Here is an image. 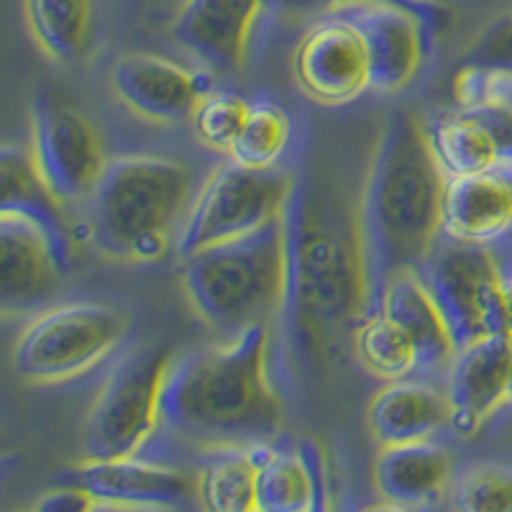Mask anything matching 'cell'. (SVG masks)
<instances>
[{
	"mask_svg": "<svg viewBox=\"0 0 512 512\" xmlns=\"http://www.w3.org/2000/svg\"><path fill=\"white\" fill-rule=\"evenodd\" d=\"M446 180L425 123L405 111L392 113L374 146L356 216L369 315L379 310L387 282L400 272H418L441 239Z\"/></svg>",
	"mask_w": 512,
	"mask_h": 512,
	"instance_id": "cell-1",
	"label": "cell"
},
{
	"mask_svg": "<svg viewBox=\"0 0 512 512\" xmlns=\"http://www.w3.org/2000/svg\"><path fill=\"white\" fill-rule=\"evenodd\" d=\"M269 326H254L213 349L172 356L162 384L159 428L210 446L269 443L282 402L269 382Z\"/></svg>",
	"mask_w": 512,
	"mask_h": 512,
	"instance_id": "cell-2",
	"label": "cell"
},
{
	"mask_svg": "<svg viewBox=\"0 0 512 512\" xmlns=\"http://www.w3.org/2000/svg\"><path fill=\"white\" fill-rule=\"evenodd\" d=\"M285 318L305 351L338 333H356L369 315V290L359 228L308 180L295 182L285 208Z\"/></svg>",
	"mask_w": 512,
	"mask_h": 512,
	"instance_id": "cell-3",
	"label": "cell"
},
{
	"mask_svg": "<svg viewBox=\"0 0 512 512\" xmlns=\"http://www.w3.org/2000/svg\"><path fill=\"white\" fill-rule=\"evenodd\" d=\"M195 195V177L177 159H111L90 195L95 246L123 262H159L180 239Z\"/></svg>",
	"mask_w": 512,
	"mask_h": 512,
	"instance_id": "cell-4",
	"label": "cell"
},
{
	"mask_svg": "<svg viewBox=\"0 0 512 512\" xmlns=\"http://www.w3.org/2000/svg\"><path fill=\"white\" fill-rule=\"evenodd\" d=\"M182 287L200 320L226 341L269 326L287 297L285 213L246 236L185 256Z\"/></svg>",
	"mask_w": 512,
	"mask_h": 512,
	"instance_id": "cell-5",
	"label": "cell"
},
{
	"mask_svg": "<svg viewBox=\"0 0 512 512\" xmlns=\"http://www.w3.org/2000/svg\"><path fill=\"white\" fill-rule=\"evenodd\" d=\"M131 320L95 300L62 303L36 315L13 349V369L34 384H59L93 372L126 341Z\"/></svg>",
	"mask_w": 512,
	"mask_h": 512,
	"instance_id": "cell-6",
	"label": "cell"
},
{
	"mask_svg": "<svg viewBox=\"0 0 512 512\" xmlns=\"http://www.w3.org/2000/svg\"><path fill=\"white\" fill-rule=\"evenodd\" d=\"M418 274L446 320L456 351L487 336H512L502 287L505 269L497 264L489 246L464 244L441 233Z\"/></svg>",
	"mask_w": 512,
	"mask_h": 512,
	"instance_id": "cell-7",
	"label": "cell"
},
{
	"mask_svg": "<svg viewBox=\"0 0 512 512\" xmlns=\"http://www.w3.org/2000/svg\"><path fill=\"white\" fill-rule=\"evenodd\" d=\"M172 349L139 346L118 359L82 423L85 459L136 456L159 431V405Z\"/></svg>",
	"mask_w": 512,
	"mask_h": 512,
	"instance_id": "cell-8",
	"label": "cell"
},
{
	"mask_svg": "<svg viewBox=\"0 0 512 512\" xmlns=\"http://www.w3.org/2000/svg\"><path fill=\"white\" fill-rule=\"evenodd\" d=\"M295 180L282 169H249L221 164L200 187L177 239L180 256L205 246L239 239L285 213Z\"/></svg>",
	"mask_w": 512,
	"mask_h": 512,
	"instance_id": "cell-9",
	"label": "cell"
},
{
	"mask_svg": "<svg viewBox=\"0 0 512 512\" xmlns=\"http://www.w3.org/2000/svg\"><path fill=\"white\" fill-rule=\"evenodd\" d=\"M333 11L364 34L372 62V90L408 88L431 52L438 11L433 0H341Z\"/></svg>",
	"mask_w": 512,
	"mask_h": 512,
	"instance_id": "cell-10",
	"label": "cell"
},
{
	"mask_svg": "<svg viewBox=\"0 0 512 512\" xmlns=\"http://www.w3.org/2000/svg\"><path fill=\"white\" fill-rule=\"evenodd\" d=\"M31 157L62 203L90 198L108 167L93 123L47 88L36 90L31 103Z\"/></svg>",
	"mask_w": 512,
	"mask_h": 512,
	"instance_id": "cell-11",
	"label": "cell"
},
{
	"mask_svg": "<svg viewBox=\"0 0 512 512\" xmlns=\"http://www.w3.org/2000/svg\"><path fill=\"white\" fill-rule=\"evenodd\" d=\"M292 75L305 98L338 108L372 90V62L359 26L328 8L292 52Z\"/></svg>",
	"mask_w": 512,
	"mask_h": 512,
	"instance_id": "cell-12",
	"label": "cell"
},
{
	"mask_svg": "<svg viewBox=\"0 0 512 512\" xmlns=\"http://www.w3.org/2000/svg\"><path fill=\"white\" fill-rule=\"evenodd\" d=\"M57 482L88 489L98 510H180L198 495V477L177 466L154 464L136 456L85 459L59 474Z\"/></svg>",
	"mask_w": 512,
	"mask_h": 512,
	"instance_id": "cell-13",
	"label": "cell"
},
{
	"mask_svg": "<svg viewBox=\"0 0 512 512\" xmlns=\"http://www.w3.org/2000/svg\"><path fill=\"white\" fill-rule=\"evenodd\" d=\"M512 372V336H487L477 344L456 351L448 374V428L459 438L482 431L507 402Z\"/></svg>",
	"mask_w": 512,
	"mask_h": 512,
	"instance_id": "cell-14",
	"label": "cell"
},
{
	"mask_svg": "<svg viewBox=\"0 0 512 512\" xmlns=\"http://www.w3.org/2000/svg\"><path fill=\"white\" fill-rule=\"evenodd\" d=\"M113 88L141 118L182 123L190 121L200 100L213 93V82L205 72L187 70L172 59L126 54L113 67Z\"/></svg>",
	"mask_w": 512,
	"mask_h": 512,
	"instance_id": "cell-15",
	"label": "cell"
},
{
	"mask_svg": "<svg viewBox=\"0 0 512 512\" xmlns=\"http://www.w3.org/2000/svg\"><path fill=\"white\" fill-rule=\"evenodd\" d=\"M264 16L267 0H185L169 34L205 64L231 72L244 64Z\"/></svg>",
	"mask_w": 512,
	"mask_h": 512,
	"instance_id": "cell-16",
	"label": "cell"
},
{
	"mask_svg": "<svg viewBox=\"0 0 512 512\" xmlns=\"http://www.w3.org/2000/svg\"><path fill=\"white\" fill-rule=\"evenodd\" d=\"M67 269L44 228L16 213H0V305L6 313L44 303Z\"/></svg>",
	"mask_w": 512,
	"mask_h": 512,
	"instance_id": "cell-17",
	"label": "cell"
},
{
	"mask_svg": "<svg viewBox=\"0 0 512 512\" xmlns=\"http://www.w3.org/2000/svg\"><path fill=\"white\" fill-rule=\"evenodd\" d=\"M443 236L464 244L492 246L512 231V169L495 167L448 177L441 208Z\"/></svg>",
	"mask_w": 512,
	"mask_h": 512,
	"instance_id": "cell-18",
	"label": "cell"
},
{
	"mask_svg": "<svg viewBox=\"0 0 512 512\" xmlns=\"http://www.w3.org/2000/svg\"><path fill=\"white\" fill-rule=\"evenodd\" d=\"M328 507L326 461L313 441L262 443L256 474L259 512H318Z\"/></svg>",
	"mask_w": 512,
	"mask_h": 512,
	"instance_id": "cell-19",
	"label": "cell"
},
{
	"mask_svg": "<svg viewBox=\"0 0 512 512\" xmlns=\"http://www.w3.org/2000/svg\"><path fill=\"white\" fill-rule=\"evenodd\" d=\"M374 487L390 507H418L441 500L454 482L451 454L433 438L382 446L374 461Z\"/></svg>",
	"mask_w": 512,
	"mask_h": 512,
	"instance_id": "cell-20",
	"label": "cell"
},
{
	"mask_svg": "<svg viewBox=\"0 0 512 512\" xmlns=\"http://www.w3.org/2000/svg\"><path fill=\"white\" fill-rule=\"evenodd\" d=\"M448 395L433 384L415 382L413 377L387 382L372 397L367 423L382 446L425 441L448 425Z\"/></svg>",
	"mask_w": 512,
	"mask_h": 512,
	"instance_id": "cell-21",
	"label": "cell"
},
{
	"mask_svg": "<svg viewBox=\"0 0 512 512\" xmlns=\"http://www.w3.org/2000/svg\"><path fill=\"white\" fill-rule=\"evenodd\" d=\"M0 213H16L44 228L59 256L70 264V231L62 200L39 175L31 149L18 144H3L0 149Z\"/></svg>",
	"mask_w": 512,
	"mask_h": 512,
	"instance_id": "cell-22",
	"label": "cell"
},
{
	"mask_svg": "<svg viewBox=\"0 0 512 512\" xmlns=\"http://www.w3.org/2000/svg\"><path fill=\"white\" fill-rule=\"evenodd\" d=\"M379 310L410 333L420 351V367L441 369L454 361L456 349L446 320H443L431 290L425 287L415 269L400 272L387 282L382 300H379Z\"/></svg>",
	"mask_w": 512,
	"mask_h": 512,
	"instance_id": "cell-23",
	"label": "cell"
},
{
	"mask_svg": "<svg viewBox=\"0 0 512 512\" xmlns=\"http://www.w3.org/2000/svg\"><path fill=\"white\" fill-rule=\"evenodd\" d=\"M425 136L446 177H464L500 167V146L487 123L461 105L425 123Z\"/></svg>",
	"mask_w": 512,
	"mask_h": 512,
	"instance_id": "cell-24",
	"label": "cell"
},
{
	"mask_svg": "<svg viewBox=\"0 0 512 512\" xmlns=\"http://www.w3.org/2000/svg\"><path fill=\"white\" fill-rule=\"evenodd\" d=\"M262 443L218 446L198 474V500L213 512L256 510V474Z\"/></svg>",
	"mask_w": 512,
	"mask_h": 512,
	"instance_id": "cell-25",
	"label": "cell"
},
{
	"mask_svg": "<svg viewBox=\"0 0 512 512\" xmlns=\"http://www.w3.org/2000/svg\"><path fill=\"white\" fill-rule=\"evenodd\" d=\"M24 6L36 44L54 62L85 57L95 29V0H24Z\"/></svg>",
	"mask_w": 512,
	"mask_h": 512,
	"instance_id": "cell-26",
	"label": "cell"
},
{
	"mask_svg": "<svg viewBox=\"0 0 512 512\" xmlns=\"http://www.w3.org/2000/svg\"><path fill=\"white\" fill-rule=\"evenodd\" d=\"M354 351L372 377L395 382L420 372V351L410 333L382 310L367 315L354 333Z\"/></svg>",
	"mask_w": 512,
	"mask_h": 512,
	"instance_id": "cell-27",
	"label": "cell"
},
{
	"mask_svg": "<svg viewBox=\"0 0 512 512\" xmlns=\"http://www.w3.org/2000/svg\"><path fill=\"white\" fill-rule=\"evenodd\" d=\"M461 108L482 118L500 146V167L512 169V75L461 67L454 85Z\"/></svg>",
	"mask_w": 512,
	"mask_h": 512,
	"instance_id": "cell-28",
	"label": "cell"
},
{
	"mask_svg": "<svg viewBox=\"0 0 512 512\" xmlns=\"http://www.w3.org/2000/svg\"><path fill=\"white\" fill-rule=\"evenodd\" d=\"M292 146V116L274 100H251L249 116L228 159L249 169H280Z\"/></svg>",
	"mask_w": 512,
	"mask_h": 512,
	"instance_id": "cell-29",
	"label": "cell"
},
{
	"mask_svg": "<svg viewBox=\"0 0 512 512\" xmlns=\"http://www.w3.org/2000/svg\"><path fill=\"white\" fill-rule=\"evenodd\" d=\"M451 505L464 512H512V469L502 464L466 466L454 474Z\"/></svg>",
	"mask_w": 512,
	"mask_h": 512,
	"instance_id": "cell-30",
	"label": "cell"
},
{
	"mask_svg": "<svg viewBox=\"0 0 512 512\" xmlns=\"http://www.w3.org/2000/svg\"><path fill=\"white\" fill-rule=\"evenodd\" d=\"M251 100L239 93H208L192 113V128L203 146L213 152H231L249 116Z\"/></svg>",
	"mask_w": 512,
	"mask_h": 512,
	"instance_id": "cell-31",
	"label": "cell"
},
{
	"mask_svg": "<svg viewBox=\"0 0 512 512\" xmlns=\"http://www.w3.org/2000/svg\"><path fill=\"white\" fill-rule=\"evenodd\" d=\"M461 67L512 75V8L492 18L466 47Z\"/></svg>",
	"mask_w": 512,
	"mask_h": 512,
	"instance_id": "cell-32",
	"label": "cell"
},
{
	"mask_svg": "<svg viewBox=\"0 0 512 512\" xmlns=\"http://www.w3.org/2000/svg\"><path fill=\"white\" fill-rule=\"evenodd\" d=\"M36 510H49V512H90L98 510V500L90 495L88 489L75 487V484H62L49 489L47 495H41L36 502Z\"/></svg>",
	"mask_w": 512,
	"mask_h": 512,
	"instance_id": "cell-33",
	"label": "cell"
},
{
	"mask_svg": "<svg viewBox=\"0 0 512 512\" xmlns=\"http://www.w3.org/2000/svg\"><path fill=\"white\" fill-rule=\"evenodd\" d=\"M269 16H323L338 0H267Z\"/></svg>",
	"mask_w": 512,
	"mask_h": 512,
	"instance_id": "cell-34",
	"label": "cell"
},
{
	"mask_svg": "<svg viewBox=\"0 0 512 512\" xmlns=\"http://www.w3.org/2000/svg\"><path fill=\"white\" fill-rule=\"evenodd\" d=\"M502 287H505V305L512 320V272H505V277H502Z\"/></svg>",
	"mask_w": 512,
	"mask_h": 512,
	"instance_id": "cell-35",
	"label": "cell"
},
{
	"mask_svg": "<svg viewBox=\"0 0 512 512\" xmlns=\"http://www.w3.org/2000/svg\"><path fill=\"white\" fill-rule=\"evenodd\" d=\"M507 402H512V372H510V390H507Z\"/></svg>",
	"mask_w": 512,
	"mask_h": 512,
	"instance_id": "cell-36",
	"label": "cell"
}]
</instances>
